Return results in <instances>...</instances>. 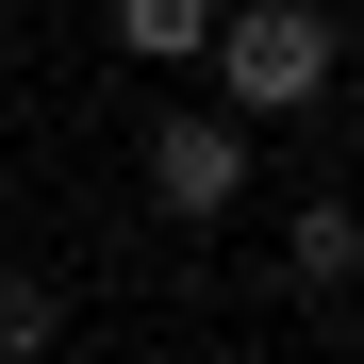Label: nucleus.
Segmentation results:
<instances>
[{"label":"nucleus","instance_id":"20e7f679","mask_svg":"<svg viewBox=\"0 0 364 364\" xmlns=\"http://www.w3.org/2000/svg\"><path fill=\"white\" fill-rule=\"evenodd\" d=\"M50 348H67V282L0 265V364H50Z\"/></svg>","mask_w":364,"mask_h":364},{"label":"nucleus","instance_id":"39448f33","mask_svg":"<svg viewBox=\"0 0 364 364\" xmlns=\"http://www.w3.org/2000/svg\"><path fill=\"white\" fill-rule=\"evenodd\" d=\"M348 265H364V215H348V199H315V215L282 232V282H298V298H315V282H348Z\"/></svg>","mask_w":364,"mask_h":364},{"label":"nucleus","instance_id":"7ed1b4c3","mask_svg":"<svg viewBox=\"0 0 364 364\" xmlns=\"http://www.w3.org/2000/svg\"><path fill=\"white\" fill-rule=\"evenodd\" d=\"M116 50H133V67H199L215 50V0H116Z\"/></svg>","mask_w":364,"mask_h":364},{"label":"nucleus","instance_id":"f03ea898","mask_svg":"<svg viewBox=\"0 0 364 364\" xmlns=\"http://www.w3.org/2000/svg\"><path fill=\"white\" fill-rule=\"evenodd\" d=\"M149 199H166V215H232V199H249V116L182 100L166 133H149Z\"/></svg>","mask_w":364,"mask_h":364},{"label":"nucleus","instance_id":"f257e3e1","mask_svg":"<svg viewBox=\"0 0 364 364\" xmlns=\"http://www.w3.org/2000/svg\"><path fill=\"white\" fill-rule=\"evenodd\" d=\"M331 100V17L315 0H232L215 17V116H298Z\"/></svg>","mask_w":364,"mask_h":364}]
</instances>
